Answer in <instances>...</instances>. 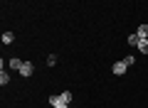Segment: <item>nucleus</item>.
<instances>
[{
	"label": "nucleus",
	"mask_w": 148,
	"mask_h": 108,
	"mask_svg": "<svg viewBox=\"0 0 148 108\" xmlns=\"http://www.w3.org/2000/svg\"><path fill=\"white\" fill-rule=\"evenodd\" d=\"M136 35L141 37V39H148V25H141V27L136 30Z\"/></svg>",
	"instance_id": "obj_3"
},
{
	"label": "nucleus",
	"mask_w": 148,
	"mask_h": 108,
	"mask_svg": "<svg viewBox=\"0 0 148 108\" xmlns=\"http://www.w3.org/2000/svg\"><path fill=\"white\" fill-rule=\"evenodd\" d=\"M126 69H128V64H126V62H116V64H114V74H116V76L126 74Z\"/></svg>",
	"instance_id": "obj_1"
},
{
	"label": "nucleus",
	"mask_w": 148,
	"mask_h": 108,
	"mask_svg": "<svg viewBox=\"0 0 148 108\" xmlns=\"http://www.w3.org/2000/svg\"><path fill=\"white\" fill-rule=\"evenodd\" d=\"M12 39H15V35H12V32H3V42H5V44H10Z\"/></svg>",
	"instance_id": "obj_7"
},
{
	"label": "nucleus",
	"mask_w": 148,
	"mask_h": 108,
	"mask_svg": "<svg viewBox=\"0 0 148 108\" xmlns=\"http://www.w3.org/2000/svg\"><path fill=\"white\" fill-rule=\"evenodd\" d=\"M22 64H25V62H20V59H10V67H12V69H17V71L22 69Z\"/></svg>",
	"instance_id": "obj_8"
},
{
	"label": "nucleus",
	"mask_w": 148,
	"mask_h": 108,
	"mask_svg": "<svg viewBox=\"0 0 148 108\" xmlns=\"http://www.w3.org/2000/svg\"><path fill=\"white\" fill-rule=\"evenodd\" d=\"M54 108H69V106H67V103H57V106H54Z\"/></svg>",
	"instance_id": "obj_12"
},
{
	"label": "nucleus",
	"mask_w": 148,
	"mask_h": 108,
	"mask_svg": "<svg viewBox=\"0 0 148 108\" xmlns=\"http://www.w3.org/2000/svg\"><path fill=\"white\" fill-rule=\"evenodd\" d=\"M54 64H57V57H54V54H49V57H47V67H54Z\"/></svg>",
	"instance_id": "obj_10"
},
{
	"label": "nucleus",
	"mask_w": 148,
	"mask_h": 108,
	"mask_svg": "<svg viewBox=\"0 0 148 108\" xmlns=\"http://www.w3.org/2000/svg\"><path fill=\"white\" fill-rule=\"evenodd\" d=\"M0 84H3V86H5V84H10V79H8L5 71H0Z\"/></svg>",
	"instance_id": "obj_9"
},
{
	"label": "nucleus",
	"mask_w": 148,
	"mask_h": 108,
	"mask_svg": "<svg viewBox=\"0 0 148 108\" xmlns=\"http://www.w3.org/2000/svg\"><path fill=\"white\" fill-rule=\"evenodd\" d=\"M138 42H141V37L133 32V35H128V44H133V47H138Z\"/></svg>",
	"instance_id": "obj_6"
},
{
	"label": "nucleus",
	"mask_w": 148,
	"mask_h": 108,
	"mask_svg": "<svg viewBox=\"0 0 148 108\" xmlns=\"http://www.w3.org/2000/svg\"><path fill=\"white\" fill-rule=\"evenodd\" d=\"M59 101L69 106V101H72V93H69V91H62V93H59Z\"/></svg>",
	"instance_id": "obj_5"
},
{
	"label": "nucleus",
	"mask_w": 148,
	"mask_h": 108,
	"mask_svg": "<svg viewBox=\"0 0 148 108\" xmlns=\"http://www.w3.org/2000/svg\"><path fill=\"white\" fill-rule=\"evenodd\" d=\"M57 103H62V101H59V96H49V106L54 108V106H57Z\"/></svg>",
	"instance_id": "obj_11"
},
{
	"label": "nucleus",
	"mask_w": 148,
	"mask_h": 108,
	"mask_svg": "<svg viewBox=\"0 0 148 108\" xmlns=\"http://www.w3.org/2000/svg\"><path fill=\"white\" fill-rule=\"evenodd\" d=\"M20 74H22V76H32V74H35V67H32V64L30 62H25V64H22V69H20Z\"/></svg>",
	"instance_id": "obj_2"
},
{
	"label": "nucleus",
	"mask_w": 148,
	"mask_h": 108,
	"mask_svg": "<svg viewBox=\"0 0 148 108\" xmlns=\"http://www.w3.org/2000/svg\"><path fill=\"white\" fill-rule=\"evenodd\" d=\"M138 52H141V54H148V39H141L138 42V47H136Z\"/></svg>",
	"instance_id": "obj_4"
}]
</instances>
